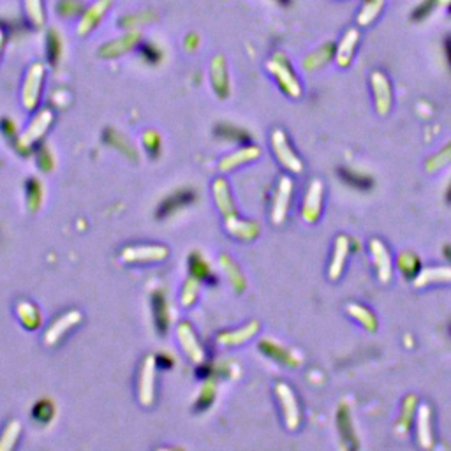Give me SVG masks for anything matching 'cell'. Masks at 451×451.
I'll list each match as a JSON object with an SVG mask.
<instances>
[{"label": "cell", "instance_id": "23", "mask_svg": "<svg viewBox=\"0 0 451 451\" xmlns=\"http://www.w3.org/2000/svg\"><path fill=\"white\" fill-rule=\"evenodd\" d=\"M348 312L354 317V319L360 321L367 330H370V332H374V330L378 328V321H376L374 314L369 310V308L363 307V305H358V304L348 305Z\"/></svg>", "mask_w": 451, "mask_h": 451}, {"label": "cell", "instance_id": "14", "mask_svg": "<svg viewBox=\"0 0 451 451\" xmlns=\"http://www.w3.org/2000/svg\"><path fill=\"white\" fill-rule=\"evenodd\" d=\"M51 122H53V113L49 110H42L39 111L36 115V119L32 120V123H30L29 131L25 132L23 134V143H32L34 140H37L39 136H42L46 132V129L51 125Z\"/></svg>", "mask_w": 451, "mask_h": 451}, {"label": "cell", "instance_id": "24", "mask_svg": "<svg viewBox=\"0 0 451 451\" xmlns=\"http://www.w3.org/2000/svg\"><path fill=\"white\" fill-rule=\"evenodd\" d=\"M46 55L49 64H57L62 55V37L55 29H49L46 34Z\"/></svg>", "mask_w": 451, "mask_h": 451}, {"label": "cell", "instance_id": "32", "mask_svg": "<svg viewBox=\"0 0 451 451\" xmlns=\"http://www.w3.org/2000/svg\"><path fill=\"white\" fill-rule=\"evenodd\" d=\"M435 2L437 0H423L422 4H419V8L415 11V20H423V18H427L428 14L432 12V9L435 8Z\"/></svg>", "mask_w": 451, "mask_h": 451}, {"label": "cell", "instance_id": "37", "mask_svg": "<svg viewBox=\"0 0 451 451\" xmlns=\"http://www.w3.org/2000/svg\"><path fill=\"white\" fill-rule=\"evenodd\" d=\"M443 2H444V4L450 5V9H451V0H443Z\"/></svg>", "mask_w": 451, "mask_h": 451}, {"label": "cell", "instance_id": "31", "mask_svg": "<svg viewBox=\"0 0 451 451\" xmlns=\"http://www.w3.org/2000/svg\"><path fill=\"white\" fill-rule=\"evenodd\" d=\"M141 51H143L141 55H143V57L150 62H157V60H160V57H162V51H160V48L157 45H154V42H145V45L141 46Z\"/></svg>", "mask_w": 451, "mask_h": 451}, {"label": "cell", "instance_id": "26", "mask_svg": "<svg viewBox=\"0 0 451 451\" xmlns=\"http://www.w3.org/2000/svg\"><path fill=\"white\" fill-rule=\"evenodd\" d=\"M152 379H154V361L152 358L150 360L145 361V376H143V382H141V400L143 404L152 402Z\"/></svg>", "mask_w": 451, "mask_h": 451}, {"label": "cell", "instance_id": "16", "mask_svg": "<svg viewBox=\"0 0 451 451\" xmlns=\"http://www.w3.org/2000/svg\"><path fill=\"white\" fill-rule=\"evenodd\" d=\"M23 11L29 23L36 29H41L46 23L45 0H23Z\"/></svg>", "mask_w": 451, "mask_h": 451}, {"label": "cell", "instance_id": "4", "mask_svg": "<svg viewBox=\"0 0 451 451\" xmlns=\"http://www.w3.org/2000/svg\"><path fill=\"white\" fill-rule=\"evenodd\" d=\"M271 147H273L275 154L279 157V160L286 166L289 171L293 173H302L304 171V164H302V160L298 159L295 152H293V148L289 147V141H287L286 132L277 129L271 134Z\"/></svg>", "mask_w": 451, "mask_h": 451}, {"label": "cell", "instance_id": "5", "mask_svg": "<svg viewBox=\"0 0 451 451\" xmlns=\"http://www.w3.org/2000/svg\"><path fill=\"white\" fill-rule=\"evenodd\" d=\"M370 85H372L374 99H376V110L379 115H388V111L391 110V97H393L390 80L386 78V74H382L381 71H374L370 76Z\"/></svg>", "mask_w": 451, "mask_h": 451}, {"label": "cell", "instance_id": "13", "mask_svg": "<svg viewBox=\"0 0 451 451\" xmlns=\"http://www.w3.org/2000/svg\"><path fill=\"white\" fill-rule=\"evenodd\" d=\"M349 238L341 234V236L337 238L335 242V250H333V258H332V265H330V279L337 280L341 279L342 271H344V263L345 258H348L349 252Z\"/></svg>", "mask_w": 451, "mask_h": 451}, {"label": "cell", "instance_id": "25", "mask_svg": "<svg viewBox=\"0 0 451 451\" xmlns=\"http://www.w3.org/2000/svg\"><path fill=\"white\" fill-rule=\"evenodd\" d=\"M332 51H333V45L323 46V48L317 49L316 53L308 55V57L305 58L304 67L307 71H314V69H317V67L324 66V64L330 60V57H332Z\"/></svg>", "mask_w": 451, "mask_h": 451}, {"label": "cell", "instance_id": "6", "mask_svg": "<svg viewBox=\"0 0 451 451\" xmlns=\"http://www.w3.org/2000/svg\"><path fill=\"white\" fill-rule=\"evenodd\" d=\"M141 41V34L138 30H131V32H125L123 36L117 37L113 41H108L106 45H103L99 48V57L103 58H117L120 55L129 53L131 49H134L136 46L140 45Z\"/></svg>", "mask_w": 451, "mask_h": 451}, {"label": "cell", "instance_id": "15", "mask_svg": "<svg viewBox=\"0 0 451 451\" xmlns=\"http://www.w3.org/2000/svg\"><path fill=\"white\" fill-rule=\"evenodd\" d=\"M418 441L419 446L423 448L434 446V437H432L430 427V407L427 404L419 407L418 411Z\"/></svg>", "mask_w": 451, "mask_h": 451}, {"label": "cell", "instance_id": "1", "mask_svg": "<svg viewBox=\"0 0 451 451\" xmlns=\"http://www.w3.org/2000/svg\"><path fill=\"white\" fill-rule=\"evenodd\" d=\"M268 71L273 74L279 86L287 95H291V97H300L302 95V85H300L298 78H296L291 64L287 62L284 55H273L270 62H268Z\"/></svg>", "mask_w": 451, "mask_h": 451}, {"label": "cell", "instance_id": "21", "mask_svg": "<svg viewBox=\"0 0 451 451\" xmlns=\"http://www.w3.org/2000/svg\"><path fill=\"white\" fill-rule=\"evenodd\" d=\"M382 5H385V0H365L360 14H358V23L363 25V27L372 23L379 16Z\"/></svg>", "mask_w": 451, "mask_h": 451}, {"label": "cell", "instance_id": "30", "mask_svg": "<svg viewBox=\"0 0 451 451\" xmlns=\"http://www.w3.org/2000/svg\"><path fill=\"white\" fill-rule=\"evenodd\" d=\"M342 178L348 182L349 185H354V187H360V189H369L370 185H372V180L365 175H358L356 171H349V169H342L341 171Z\"/></svg>", "mask_w": 451, "mask_h": 451}, {"label": "cell", "instance_id": "12", "mask_svg": "<svg viewBox=\"0 0 451 451\" xmlns=\"http://www.w3.org/2000/svg\"><path fill=\"white\" fill-rule=\"evenodd\" d=\"M358 41H360V34H358L356 29H349L348 32L344 34L342 37V41L339 42V48H337L335 58L339 62V66L341 67H348L353 60L354 49H356Z\"/></svg>", "mask_w": 451, "mask_h": 451}, {"label": "cell", "instance_id": "17", "mask_svg": "<svg viewBox=\"0 0 451 451\" xmlns=\"http://www.w3.org/2000/svg\"><path fill=\"white\" fill-rule=\"evenodd\" d=\"M397 267L406 279H415L416 275L422 271V265H419L418 256H416L415 252H407V250L398 254Z\"/></svg>", "mask_w": 451, "mask_h": 451}, {"label": "cell", "instance_id": "29", "mask_svg": "<svg viewBox=\"0 0 451 451\" xmlns=\"http://www.w3.org/2000/svg\"><path fill=\"white\" fill-rule=\"evenodd\" d=\"M451 162V143H448L446 147L441 150L439 154L435 157H432L430 160L427 162V169L428 171H437V169H441L443 166L450 164Z\"/></svg>", "mask_w": 451, "mask_h": 451}, {"label": "cell", "instance_id": "33", "mask_svg": "<svg viewBox=\"0 0 451 451\" xmlns=\"http://www.w3.org/2000/svg\"><path fill=\"white\" fill-rule=\"evenodd\" d=\"M197 45H199V37H197V34L194 32L187 34V37H185V48H187V51H193Z\"/></svg>", "mask_w": 451, "mask_h": 451}, {"label": "cell", "instance_id": "11", "mask_svg": "<svg viewBox=\"0 0 451 451\" xmlns=\"http://www.w3.org/2000/svg\"><path fill=\"white\" fill-rule=\"evenodd\" d=\"M293 191V182L291 178L282 177L280 178V185L275 194V202H273V212H271V219H273L275 224H280L284 222L287 214V206H289V197H291Z\"/></svg>", "mask_w": 451, "mask_h": 451}, {"label": "cell", "instance_id": "38", "mask_svg": "<svg viewBox=\"0 0 451 451\" xmlns=\"http://www.w3.org/2000/svg\"><path fill=\"white\" fill-rule=\"evenodd\" d=\"M277 2H280V4H287L289 0H277Z\"/></svg>", "mask_w": 451, "mask_h": 451}, {"label": "cell", "instance_id": "36", "mask_svg": "<svg viewBox=\"0 0 451 451\" xmlns=\"http://www.w3.org/2000/svg\"><path fill=\"white\" fill-rule=\"evenodd\" d=\"M444 252H446V258H448V259H450V261H451V247H450V245H448V247H446V249H444Z\"/></svg>", "mask_w": 451, "mask_h": 451}, {"label": "cell", "instance_id": "19", "mask_svg": "<svg viewBox=\"0 0 451 451\" xmlns=\"http://www.w3.org/2000/svg\"><path fill=\"white\" fill-rule=\"evenodd\" d=\"M451 282V268L439 267V268H427V270L419 271L416 277V286H427V284L435 282Z\"/></svg>", "mask_w": 451, "mask_h": 451}, {"label": "cell", "instance_id": "28", "mask_svg": "<svg viewBox=\"0 0 451 451\" xmlns=\"http://www.w3.org/2000/svg\"><path fill=\"white\" fill-rule=\"evenodd\" d=\"M152 12H136V14H125L122 20L119 21V25H122L125 30H134L140 29L141 25L148 23L152 20Z\"/></svg>", "mask_w": 451, "mask_h": 451}, {"label": "cell", "instance_id": "3", "mask_svg": "<svg viewBox=\"0 0 451 451\" xmlns=\"http://www.w3.org/2000/svg\"><path fill=\"white\" fill-rule=\"evenodd\" d=\"M111 5H113V0H95L94 4L85 8L78 21V36H88L92 30L97 29Z\"/></svg>", "mask_w": 451, "mask_h": 451}, {"label": "cell", "instance_id": "7", "mask_svg": "<svg viewBox=\"0 0 451 451\" xmlns=\"http://www.w3.org/2000/svg\"><path fill=\"white\" fill-rule=\"evenodd\" d=\"M370 252H372V261L376 271H378L379 282H390L391 275H393V268H391V256L388 249H386V245L381 240L374 238L372 242H370Z\"/></svg>", "mask_w": 451, "mask_h": 451}, {"label": "cell", "instance_id": "20", "mask_svg": "<svg viewBox=\"0 0 451 451\" xmlns=\"http://www.w3.org/2000/svg\"><path fill=\"white\" fill-rule=\"evenodd\" d=\"M337 423H339V430L342 434V439L348 441L349 446L356 448L354 444V430H353V423H351V415H349L348 407H341V411L337 413Z\"/></svg>", "mask_w": 451, "mask_h": 451}, {"label": "cell", "instance_id": "22", "mask_svg": "<svg viewBox=\"0 0 451 451\" xmlns=\"http://www.w3.org/2000/svg\"><path fill=\"white\" fill-rule=\"evenodd\" d=\"M261 348L267 351V354L277 358V360L282 361V363H286V365L296 367L300 363V358H296V354H293L291 351H287V349L279 348V345L273 344V342H263Z\"/></svg>", "mask_w": 451, "mask_h": 451}, {"label": "cell", "instance_id": "34", "mask_svg": "<svg viewBox=\"0 0 451 451\" xmlns=\"http://www.w3.org/2000/svg\"><path fill=\"white\" fill-rule=\"evenodd\" d=\"M5 45V30L0 27V57H2V51H4Z\"/></svg>", "mask_w": 451, "mask_h": 451}, {"label": "cell", "instance_id": "10", "mask_svg": "<svg viewBox=\"0 0 451 451\" xmlns=\"http://www.w3.org/2000/svg\"><path fill=\"white\" fill-rule=\"evenodd\" d=\"M323 184L319 180H314L310 184L305 196L304 203V219L307 222H316L321 215V206H323Z\"/></svg>", "mask_w": 451, "mask_h": 451}, {"label": "cell", "instance_id": "35", "mask_svg": "<svg viewBox=\"0 0 451 451\" xmlns=\"http://www.w3.org/2000/svg\"><path fill=\"white\" fill-rule=\"evenodd\" d=\"M446 199H448V203H451V180H450V187H448V191H446Z\"/></svg>", "mask_w": 451, "mask_h": 451}, {"label": "cell", "instance_id": "9", "mask_svg": "<svg viewBox=\"0 0 451 451\" xmlns=\"http://www.w3.org/2000/svg\"><path fill=\"white\" fill-rule=\"evenodd\" d=\"M210 80L214 85V90L219 97H228L230 94V73H228V66L222 55H215L210 66Z\"/></svg>", "mask_w": 451, "mask_h": 451}, {"label": "cell", "instance_id": "27", "mask_svg": "<svg viewBox=\"0 0 451 451\" xmlns=\"http://www.w3.org/2000/svg\"><path fill=\"white\" fill-rule=\"evenodd\" d=\"M83 11H85V8H83L82 0H58L57 14L60 18L82 16Z\"/></svg>", "mask_w": 451, "mask_h": 451}, {"label": "cell", "instance_id": "2", "mask_svg": "<svg viewBox=\"0 0 451 451\" xmlns=\"http://www.w3.org/2000/svg\"><path fill=\"white\" fill-rule=\"evenodd\" d=\"M42 82H45V66L41 62H36L30 66L29 73L25 76L23 86H21V101H23V106L29 111L36 110V106L39 104Z\"/></svg>", "mask_w": 451, "mask_h": 451}, {"label": "cell", "instance_id": "18", "mask_svg": "<svg viewBox=\"0 0 451 451\" xmlns=\"http://www.w3.org/2000/svg\"><path fill=\"white\" fill-rule=\"evenodd\" d=\"M415 409H416V397L415 395H409L404 400V407H402V416L398 419V423L395 425V432H397L400 437L409 432L411 428V422H413V416H415Z\"/></svg>", "mask_w": 451, "mask_h": 451}, {"label": "cell", "instance_id": "8", "mask_svg": "<svg viewBox=\"0 0 451 451\" xmlns=\"http://www.w3.org/2000/svg\"><path fill=\"white\" fill-rule=\"evenodd\" d=\"M277 395H279V400L284 407V419H286L287 428L296 430L300 425V407L295 393L289 386L280 382V385H277Z\"/></svg>", "mask_w": 451, "mask_h": 451}]
</instances>
